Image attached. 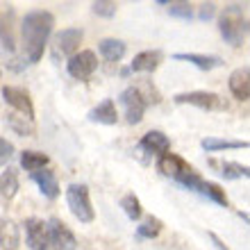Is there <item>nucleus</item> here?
<instances>
[{
    "label": "nucleus",
    "instance_id": "nucleus-21",
    "mask_svg": "<svg viewBox=\"0 0 250 250\" xmlns=\"http://www.w3.org/2000/svg\"><path fill=\"white\" fill-rule=\"evenodd\" d=\"M200 148L205 152H218V150H239V148H248V141H237V139H216L207 137L200 141Z\"/></svg>",
    "mask_w": 250,
    "mask_h": 250
},
{
    "label": "nucleus",
    "instance_id": "nucleus-7",
    "mask_svg": "<svg viewBox=\"0 0 250 250\" xmlns=\"http://www.w3.org/2000/svg\"><path fill=\"white\" fill-rule=\"evenodd\" d=\"M84 39V32L80 27H66L55 34L53 39V55L55 57H73L80 53V43Z\"/></svg>",
    "mask_w": 250,
    "mask_h": 250
},
{
    "label": "nucleus",
    "instance_id": "nucleus-27",
    "mask_svg": "<svg viewBox=\"0 0 250 250\" xmlns=\"http://www.w3.org/2000/svg\"><path fill=\"white\" fill-rule=\"evenodd\" d=\"M116 9H119V5H116L114 0H96V2H91V12L103 16V19L116 16Z\"/></svg>",
    "mask_w": 250,
    "mask_h": 250
},
{
    "label": "nucleus",
    "instance_id": "nucleus-18",
    "mask_svg": "<svg viewBox=\"0 0 250 250\" xmlns=\"http://www.w3.org/2000/svg\"><path fill=\"white\" fill-rule=\"evenodd\" d=\"M209 166L225 180H239V178H248L250 168L239 162H223V159H209Z\"/></svg>",
    "mask_w": 250,
    "mask_h": 250
},
{
    "label": "nucleus",
    "instance_id": "nucleus-23",
    "mask_svg": "<svg viewBox=\"0 0 250 250\" xmlns=\"http://www.w3.org/2000/svg\"><path fill=\"white\" fill-rule=\"evenodd\" d=\"M19 173L14 171V168H7V171L0 173V196L5 198V200H12L16 193H19Z\"/></svg>",
    "mask_w": 250,
    "mask_h": 250
},
{
    "label": "nucleus",
    "instance_id": "nucleus-4",
    "mask_svg": "<svg viewBox=\"0 0 250 250\" xmlns=\"http://www.w3.org/2000/svg\"><path fill=\"white\" fill-rule=\"evenodd\" d=\"M66 205L80 223H93L96 211L89 196V187L86 185H68L66 187Z\"/></svg>",
    "mask_w": 250,
    "mask_h": 250
},
{
    "label": "nucleus",
    "instance_id": "nucleus-29",
    "mask_svg": "<svg viewBox=\"0 0 250 250\" xmlns=\"http://www.w3.org/2000/svg\"><path fill=\"white\" fill-rule=\"evenodd\" d=\"M12 157H14V144L0 137V166L9 164V159Z\"/></svg>",
    "mask_w": 250,
    "mask_h": 250
},
{
    "label": "nucleus",
    "instance_id": "nucleus-15",
    "mask_svg": "<svg viewBox=\"0 0 250 250\" xmlns=\"http://www.w3.org/2000/svg\"><path fill=\"white\" fill-rule=\"evenodd\" d=\"M86 119L91 123H100V125H116V121H119L116 103L112 98H105L100 105H96L91 112L86 114Z\"/></svg>",
    "mask_w": 250,
    "mask_h": 250
},
{
    "label": "nucleus",
    "instance_id": "nucleus-9",
    "mask_svg": "<svg viewBox=\"0 0 250 250\" xmlns=\"http://www.w3.org/2000/svg\"><path fill=\"white\" fill-rule=\"evenodd\" d=\"M48 241H50V248L55 250H78V239L73 234L62 218L53 216L48 221Z\"/></svg>",
    "mask_w": 250,
    "mask_h": 250
},
{
    "label": "nucleus",
    "instance_id": "nucleus-16",
    "mask_svg": "<svg viewBox=\"0 0 250 250\" xmlns=\"http://www.w3.org/2000/svg\"><path fill=\"white\" fill-rule=\"evenodd\" d=\"M30 178L37 182L39 191H41V193H43L46 198L55 200V198L60 196V182H57V175H55L50 168H41V171L30 173Z\"/></svg>",
    "mask_w": 250,
    "mask_h": 250
},
{
    "label": "nucleus",
    "instance_id": "nucleus-8",
    "mask_svg": "<svg viewBox=\"0 0 250 250\" xmlns=\"http://www.w3.org/2000/svg\"><path fill=\"white\" fill-rule=\"evenodd\" d=\"M98 68V57L93 50H80L66 62V71L75 80H89Z\"/></svg>",
    "mask_w": 250,
    "mask_h": 250
},
{
    "label": "nucleus",
    "instance_id": "nucleus-10",
    "mask_svg": "<svg viewBox=\"0 0 250 250\" xmlns=\"http://www.w3.org/2000/svg\"><path fill=\"white\" fill-rule=\"evenodd\" d=\"M0 93H2V100L7 105L23 114V119L34 121V103L25 89H21V86H2Z\"/></svg>",
    "mask_w": 250,
    "mask_h": 250
},
{
    "label": "nucleus",
    "instance_id": "nucleus-32",
    "mask_svg": "<svg viewBox=\"0 0 250 250\" xmlns=\"http://www.w3.org/2000/svg\"><path fill=\"white\" fill-rule=\"evenodd\" d=\"M207 237H209V239H211V241H214V246H216V248H218V250H230V248H228V246H225V244H223V241H221V239H218V237H216V234H214V232H207Z\"/></svg>",
    "mask_w": 250,
    "mask_h": 250
},
{
    "label": "nucleus",
    "instance_id": "nucleus-3",
    "mask_svg": "<svg viewBox=\"0 0 250 250\" xmlns=\"http://www.w3.org/2000/svg\"><path fill=\"white\" fill-rule=\"evenodd\" d=\"M218 30L225 43L239 48L244 46L246 37H248V19H246L241 5H228L218 16Z\"/></svg>",
    "mask_w": 250,
    "mask_h": 250
},
{
    "label": "nucleus",
    "instance_id": "nucleus-17",
    "mask_svg": "<svg viewBox=\"0 0 250 250\" xmlns=\"http://www.w3.org/2000/svg\"><path fill=\"white\" fill-rule=\"evenodd\" d=\"M21 230L12 218L0 216V250H19Z\"/></svg>",
    "mask_w": 250,
    "mask_h": 250
},
{
    "label": "nucleus",
    "instance_id": "nucleus-14",
    "mask_svg": "<svg viewBox=\"0 0 250 250\" xmlns=\"http://www.w3.org/2000/svg\"><path fill=\"white\" fill-rule=\"evenodd\" d=\"M162 62H164V53H162V50H144V53L134 55V60H132V64H130V71L152 73V71H157Z\"/></svg>",
    "mask_w": 250,
    "mask_h": 250
},
{
    "label": "nucleus",
    "instance_id": "nucleus-31",
    "mask_svg": "<svg viewBox=\"0 0 250 250\" xmlns=\"http://www.w3.org/2000/svg\"><path fill=\"white\" fill-rule=\"evenodd\" d=\"M214 12H216V5H214V2H203V5L198 7V19L209 21V19H214Z\"/></svg>",
    "mask_w": 250,
    "mask_h": 250
},
{
    "label": "nucleus",
    "instance_id": "nucleus-11",
    "mask_svg": "<svg viewBox=\"0 0 250 250\" xmlns=\"http://www.w3.org/2000/svg\"><path fill=\"white\" fill-rule=\"evenodd\" d=\"M25 239H27V246L32 250H50V241H48V225L46 221L41 218H25Z\"/></svg>",
    "mask_w": 250,
    "mask_h": 250
},
{
    "label": "nucleus",
    "instance_id": "nucleus-6",
    "mask_svg": "<svg viewBox=\"0 0 250 250\" xmlns=\"http://www.w3.org/2000/svg\"><path fill=\"white\" fill-rule=\"evenodd\" d=\"M173 100L178 105H191L198 107V109H205V112H225L228 109V103L225 98H221L218 93L214 91H185V93H175Z\"/></svg>",
    "mask_w": 250,
    "mask_h": 250
},
{
    "label": "nucleus",
    "instance_id": "nucleus-22",
    "mask_svg": "<svg viewBox=\"0 0 250 250\" xmlns=\"http://www.w3.org/2000/svg\"><path fill=\"white\" fill-rule=\"evenodd\" d=\"M48 164H50V157H48L46 152H39V150H23L21 152V166L30 173L41 171V168H46Z\"/></svg>",
    "mask_w": 250,
    "mask_h": 250
},
{
    "label": "nucleus",
    "instance_id": "nucleus-24",
    "mask_svg": "<svg viewBox=\"0 0 250 250\" xmlns=\"http://www.w3.org/2000/svg\"><path fill=\"white\" fill-rule=\"evenodd\" d=\"M198 193L207 196L209 200H214L216 205H221V207H230V200H228V196H225V189H221V185H216V182L203 180V185L198 187Z\"/></svg>",
    "mask_w": 250,
    "mask_h": 250
},
{
    "label": "nucleus",
    "instance_id": "nucleus-1",
    "mask_svg": "<svg viewBox=\"0 0 250 250\" xmlns=\"http://www.w3.org/2000/svg\"><path fill=\"white\" fill-rule=\"evenodd\" d=\"M55 16L46 9H34L25 14L21 21V34H23V60L25 64H37L43 57L48 39L53 34Z\"/></svg>",
    "mask_w": 250,
    "mask_h": 250
},
{
    "label": "nucleus",
    "instance_id": "nucleus-30",
    "mask_svg": "<svg viewBox=\"0 0 250 250\" xmlns=\"http://www.w3.org/2000/svg\"><path fill=\"white\" fill-rule=\"evenodd\" d=\"M9 125H12L19 134H23V137H30V134L34 132V125L32 123H21L19 116H9Z\"/></svg>",
    "mask_w": 250,
    "mask_h": 250
},
{
    "label": "nucleus",
    "instance_id": "nucleus-5",
    "mask_svg": "<svg viewBox=\"0 0 250 250\" xmlns=\"http://www.w3.org/2000/svg\"><path fill=\"white\" fill-rule=\"evenodd\" d=\"M119 103L123 105L125 109V121L130 125H137L144 121V114L146 109H148V96H146L139 86H127V89H123L119 96Z\"/></svg>",
    "mask_w": 250,
    "mask_h": 250
},
{
    "label": "nucleus",
    "instance_id": "nucleus-25",
    "mask_svg": "<svg viewBox=\"0 0 250 250\" xmlns=\"http://www.w3.org/2000/svg\"><path fill=\"white\" fill-rule=\"evenodd\" d=\"M121 209L125 211V216L130 218V221H139L141 214H144V207H141V200H139L134 193H125L121 198Z\"/></svg>",
    "mask_w": 250,
    "mask_h": 250
},
{
    "label": "nucleus",
    "instance_id": "nucleus-20",
    "mask_svg": "<svg viewBox=\"0 0 250 250\" xmlns=\"http://www.w3.org/2000/svg\"><path fill=\"white\" fill-rule=\"evenodd\" d=\"M98 53L100 57L105 62H121L125 57V53H127V46H125V41L121 39H103L98 43Z\"/></svg>",
    "mask_w": 250,
    "mask_h": 250
},
{
    "label": "nucleus",
    "instance_id": "nucleus-19",
    "mask_svg": "<svg viewBox=\"0 0 250 250\" xmlns=\"http://www.w3.org/2000/svg\"><path fill=\"white\" fill-rule=\"evenodd\" d=\"M173 60H180V62H189L193 64L196 68L200 71H211V68H218L223 66V60L218 55H200V53H175Z\"/></svg>",
    "mask_w": 250,
    "mask_h": 250
},
{
    "label": "nucleus",
    "instance_id": "nucleus-26",
    "mask_svg": "<svg viewBox=\"0 0 250 250\" xmlns=\"http://www.w3.org/2000/svg\"><path fill=\"white\" fill-rule=\"evenodd\" d=\"M162 230H164V223L157 216H150V218H146V223L139 225L134 234H137V239H155V237H159Z\"/></svg>",
    "mask_w": 250,
    "mask_h": 250
},
{
    "label": "nucleus",
    "instance_id": "nucleus-12",
    "mask_svg": "<svg viewBox=\"0 0 250 250\" xmlns=\"http://www.w3.org/2000/svg\"><path fill=\"white\" fill-rule=\"evenodd\" d=\"M139 150H144L146 155L159 159L162 155H166V152L171 150V139L166 137L164 132L150 130V132H146L144 137H141V141H139Z\"/></svg>",
    "mask_w": 250,
    "mask_h": 250
},
{
    "label": "nucleus",
    "instance_id": "nucleus-2",
    "mask_svg": "<svg viewBox=\"0 0 250 250\" xmlns=\"http://www.w3.org/2000/svg\"><path fill=\"white\" fill-rule=\"evenodd\" d=\"M157 168H159L162 175L175 180V182L182 185L185 189L198 191V187L203 185L200 173H198L187 159H182L180 155H175V152H166V155H162V157L157 159Z\"/></svg>",
    "mask_w": 250,
    "mask_h": 250
},
{
    "label": "nucleus",
    "instance_id": "nucleus-13",
    "mask_svg": "<svg viewBox=\"0 0 250 250\" xmlns=\"http://www.w3.org/2000/svg\"><path fill=\"white\" fill-rule=\"evenodd\" d=\"M228 84H230L232 96L237 100H244L246 103V100L250 98V68L248 66H241L237 71H232Z\"/></svg>",
    "mask_w": 250,
    "mask_h": 250
},
{
    "label": "nucleus",
    "instance_id": "nucleus-28",
    "mask_svg": "<svg viewBox=\"0 0 250 250\" xmlns=\"http://www.w3.org/2000/svg\"><path fill=\"white\" fill-rule=\"evenodd\" d=\"M166 5H168V14L175 16V19H182V21L193 19V9H191L189 2H166Z\"/></svg>",
    "mask_w": 250,
    "mask_h": 250
},
{
    "label": "nucleus",
    "instance_id": "nucleus-33",
    "mask_svg": "<svg viewBox=\"0 0 250 250\" xmlns=\"http://www.w3.org/2000/svg\"><path fill=\"white\" fill-rule=\"evenodd\" d=\"M0 75H2V71H0Z\"/></svg>",
    "mask_w": 250,
    "mask_h": 250
}]
</instances>
